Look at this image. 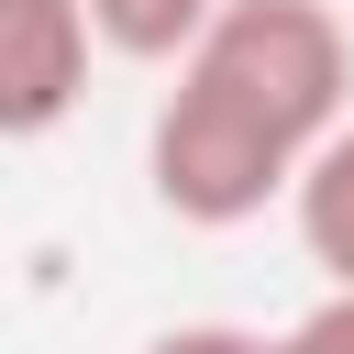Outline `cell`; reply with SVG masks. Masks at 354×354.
I'll list each match as a JSON object with an SVG mask.
<instances>
[{
  "label": "cell",
  "instance_id": "1",
  "mask_svg": "<svg viewBox=\"0 0 354 354\" xmlns=\"http://www.w3.org/2000/svg\"><path fill=\"white\" fill-rule=\"evenodd\" d=\"M354 122V33L332 0H221L155 100L144 177L188 232H232L266 199H299L310 155Z\"/></svg>",
  "mask_w": 354,
  "mask_h": 354
},
{
  "label": "cell",
  "instance_id": "2",
  "mask_svg": "<svg viewBox=\"0 0 354 354\" xmlns=\"http://www.w3.org/2000/svg\"><path fill=\"white\" fill-rule=\"evenodd\" d=\"M88 0H0V133L44 144L77 100H88Z\"/></svg>",
  "mask_w": 354,
  "mask_h": 354
},
{
  "label": "cell",
  "instance_id": "4",
  "mask_svg": "<svg viewBox=\"0 0 354 354\" xmlns=\"http://www.w3.org/2000/svg\"><path fill=\"white\" fill-rule=\"evenodd\" d=\"M88 22H100V44H111V55L177 66V55L221 22V0H88Z\"/></svg>",
  "mask_w": 354,
  "mask_h": 354
},
{
  "label": "cell",
  "instance_id": "3",
  "mask_svg": "<svg viewBox=\"0 0 354 354\" xmlns=\"http://www.w3.org/2000/svg\"><path fill=\"white\" fill-rule=\"evenodd\" d=\"M288 221H299V254H310L332 288H354V122L310 155V177H299Z\"/></svg>",
  "mask_w": 354,
  "mask_h": 354
},
{
  "label": "cell",
  "instance_id": "6",
  "mask_svg": "<svg viewBox=\"0 0 354 354\" xmlns=\"http://www.w3.org/2000/svg\"><path fill=\"white\" fill-rule=\"evenodd\" d=\"M144 354H277V332H243V321H177V332H155Z\"/></svg>",
  "mask_w": 354,
  "mask_h": 354
},
{
  "label": "cell",
  "instance_id": "5",
  "mask_svg": "<svg viewBox=\"0 0 354 354\" xmlns=\"http://www.w3.org/2000/svg\"><path fill=\"white\" fill-rule=\"evenodd\" d=\"M277 354H354V288H332L321 310H299L277 332Z\"/></svg>",
  "mask_w": 354,
  "mask_h": 354
}]
</instances>
